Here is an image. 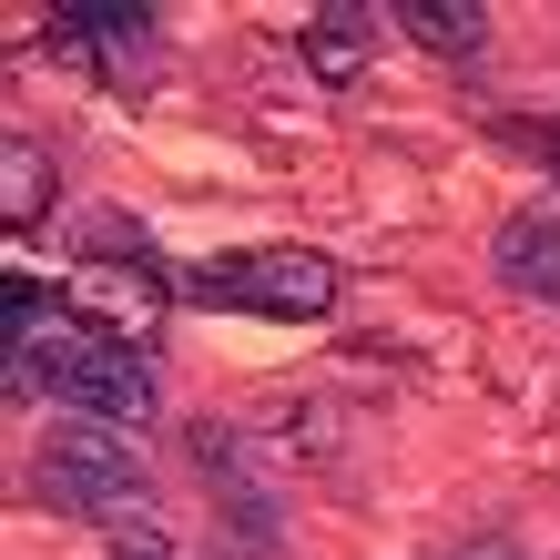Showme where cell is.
I'll return each mask as SVG.
<instances>
[{"instance_id":"6da1fadb","label":"cell","mask_w":560,"mask_h":560,"mask_svg":"<svg viewBox=\"0 0 560 560\" xmlns=\"http://www.w3.org/2000/svg\"><path fill=\"white\" fill-rule=\"evenodd\" d=\"M42 377L72 418H113V428H143L153 418V368H143V347H122L113 326H92V316H61L31 357H11V387Z\"/></svg>"},{"instance_id":"7a4b0ae2","label":"cell","mask_w":560,"mask_h":560,"mask_svg":"<svg viewBox=\"0 0 560 560\" xmlns=\"http://www.w3.org/2000/svg\"><path fill=\"white\" fill-rule=\"evenodd\" d=\"M42 489H51L72 520H103V530L153 520L143 448H133V428H113V418H61L51 439H42Z\"/></svg>"},{"instance_id":"3957f363","label":"cell","mask_w":560,"mask_h":560,"mask_svg":"<svg viewBox=\"0 0 560 560\" xmlns=\"http://www.w3.org/2000/svg\"><path fill=\"white\" fill-rule=\"evenodd\" d=\"M184 306H245V316H285L306 326L337 306V266H326L316 245H266V255H214V266L174 276Z\"/></svg>"},{"instance_id":"277c9868","label":"cell","mask_w":560,"mask_h":560,"mask_svg":"<svg viewBox=\"0 0 560 560\" xmlns=\"http://www.w3.org/2000/svg\"><path fill=\"white\" fill-rule=\"evenodd\" d=\"M500 276H510V295H530V306H560V214L550 205H520L500 224Z\"/></svg>"},{"instance_id":"5b68a950","label":"cell","mask_w":560,"mask_h":560,"mask_svg":"<svg viewBox=\"0 0 560 560\" xmlns=\"http://www.w3.org/2000/svg\"><path fill=\"white\" fill-rule=\"evenodd\" d=\"M368 31H377L368 0H326V11L306 21V72H316L326 92H347L357 72H368Z\"/></svg>"},{"instance_id":"8992f818","label":"cell","mask_w":560,"mask_h":560,"mask_svg":"<svg viewBox=\"0 0 560 560\" xmlns=\"http://www.w3.org/2000/svg\"><path fill=\"white\" fill-rule=\"evenodd\" d=\"M387 21H408V42L418 51H448V61L489 42V11H479V0H398Z\"/></svg>"},{"instance_id":"52a82bcc","label":"cell","mask_w":560,"mask_h":560,"mask_svg":"<svg viewBox=\"0 0 560 560\" xmlns=\"http://www.w3.org/2000/svg\"><path fill=\"white\" fill-rule=\"evenodd\" d=\"M0 205H11V224H42L51 214V153L42 143H11V153H0Z\"/></svg>"},{"instance_id":"ba28073f","label":"cell","mask_w":560,"mask_h":560,"mask_svg":"<svg viewBox=\"0 0 560 560\" xmlns=\"http://www.w3.org/2000/svg\"><path fill=\"white\" fill-rule=\"evenodd\" d=\"M72 21L103 51H153V11H133V0H72Z\"/></svg>"},{"instance_id":"9c48e42d","label":"cell","mask_w":560,"mask_h":560,"mask_svg":"<svg viewBox=\"0 0 560 560\" xmlns=\"http://www.w3.org/2000/svg\"><path fill=\"white\" fill-rule=\"evenodd\" d=\"M113 560H174V550H163L153 520H133V530H113Z\"/></svg>"},{"instance_id":"30bf717a","label":"cell","mask_w":560,"mask_h":560,"mask_svg":"<svg viewBox=\"0 0 560 560\" xmlns=\"http://www.w3.org/2000/svg\"><path fill=\"white\" fill-rule=\"evenodd\" d=\"M469 560H510V550H469Z\"/></svg>"}]
</instances>
